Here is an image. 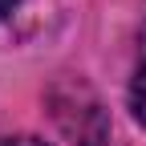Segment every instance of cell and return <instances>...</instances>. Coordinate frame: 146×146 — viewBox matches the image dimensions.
<instances>
[{
  "mask_svg": "<svg viewBox=\"0 0 146 146\" xmlns=\"http://www.w3.org/2000/svg\"><path fill=\"white\" fill-rule=\"evenodd\" d=\"M130 110H134V118L146 126V65L134 73V85H130Z\"/></svg>",
  "mask_w": 146,
  "mask_h": 146,
  "instance_id": "cell-1",
  "label": "cell"
},
{
  "mask_svg": "<svg viewBox=\"0 0 146 146\" xmlns=\"http://www.w3.org/2000/svg\"><path fill=\"white\" fill-rule=\"evenodd\" d=\"M0 146H45L41 138H0Z\"/></svg>",
  "mask_w": 146,
  "mask_h": 146,
  "instance_id": "cell-2",
  "label": "cell"
},
{
  "mask_svg": "<svg viewBox=\"0 0 146 146\" xmlns=\"http://www.w3.org/2000/svg\"><path fill=\"white\" fill-rule=\"evenodd\" d=\"M16 4H21V0H0V16H8V12H12Z\"/></svg>",
  "mask_w": 146,
  "mask_h": 146,
  "instance_id": "cell-3",
  "label": "cell"
}]
</instances>
